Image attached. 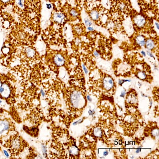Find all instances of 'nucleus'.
I'll return each instance as SVG.
<instances>
[{"instance_id":"12","label":"nucleus","mask_w":159,"mask_h":159,"mask_svg":"<svg viewBox=\"0 0 159 159\" xmlns=\"http://www.w3.org/2000/svg\"><path fill=\"white\" fill-rule=\"evenodd\" d=\"M138 76L139 78H140V79H144V78H145L146 75L144 73H142V72H140L138 74Z\"/></svg>"},{"instance_id":"11","label":"nucleus","mask_w":159,"mask_h":159,"mask_svg":"<svg viewBox=\"0 0 159 159\" xmlns=\"http://www.w3.org/2000/svg\"><path fill=\"white\" fill-rule=\"evenodd\" d=\"M94 134L96 136H97V137H100L102 134L101 130L99 128H97L96 130H95Z\"/></svg>"},{"instance_id":"6","label":"nucleus","mask_w":159,"mask_h":159,"mask_svg":"<svg viewBox=\"0 0 159 159\" xmlns=\"http://www.w3.org/2000/svg\"><path fill=\"white\" fill-rule=\"evenodd\" d=\"M54 18H55V21H57V22L61 23L63 22V21L64 20L65 17H64V15L62 13H58L55 15Z\"/></svg>"},{"instance_id":"9","label":"nucleus","mask_w":159,"mask_h":159,"mask_svg":"<svg viewBox=\"0 0 159 159\" xmlns=\"http://www.w3.org/2000/svg\"><path fill=\"white\" fill-rule=\"evenodd\" d=\"M90 16L92 19L93 20H97L98 19V13L95 10H93L90 13Z\"/></svg>"},{"instance_id":"8","label":"nucleus","mask_w":159,"mask_h":159,"mask_svg":"<svg viewBox=\"0 0 159 159\" xmlns=\"http://www.w3.org/2000/svg\"><path fill=\"white\" fill-rule=\"evenodd\" d=\"M146 45L147 49L150 50H152L155 47V43H154V41L150 39L147 40Z\"/></svg>"},{"instance_id":"22","label":"nucleus","mask_w":159,"mask_h":159,"mask_svg":"<svg viewBox=\"0 0 159 159\" xmlns=\"http://www.w3.org/2000/svg\"><path fill=\"white\" fill-rule=\"evenodd\" d=\"M141 53H142V54L145 57V56H146V53H145V52H144V51H142V52H141Z\"/></svg>"},{"instance_id":"21","label":"nucleus","mask_w":159,"mask_h":159,"mask_svg":"<svg viewBox=\"0 0 159 159\" xmlns=\"http://www.w3.org/2000/svg\"><path fill=\"white\" fill-rule=\"evenodd\" d=\"M94 55H95L96 57H97L99 55L98 54V53H97L96 51H95V53H94Z\"/></svg>"},{"instance_id":"4","label":"nucleus","mask_w":159,"mask_h":159,"mask_svg":"<svg viewBox=\"0 0 159 159\" xmlns=\"http://www.w3.org/2000/svg\"><path fill=\"white\" fill-rule=\"evenodd\" d=\"M135 23L137 25V26L142 27L144 26L145 24V20L144 18L140 15L137 16L134 19Z\"/></svg>"},{"instance_id":"24","label":"nucleus","mask_w":159,"mask_h":159,"mask_svg":"<svg viewBox=\"0 0 159 159\" xmlns=\"http://www.w3.org/2000/svg\"><path fill=\"white\" fill-rule=\"evenodd\" d=\"M155 24L157 27V29H159V24H158V23H156Z\"/></svg>"},{"instance_id":"19","label":"nucleus","mask_w":159,"mask_h":159,"mask_svg":"<svg viewBox=\"0 0 159 159\" xmlns=\"http://www.w3.org/2000/svg\"><path fill=\"white\" fill-rule=\"evenodd\" d=\"M88 31H93V27H88Z\"/></svg>"},{"instance_id":"20","label":"nucleus","mask_w":159,"mask_h":159,"mask_svg":"<svg viewBox=\"0 0 159 159\" xmlns=\"http://www.w3.org/2000/svg\"><path fill=\"white\" fill-rule=\"evenodd\" d=\"M107 155H108V152H107V151H105L104 153H103V155L105 156H106Z\"/></svg>"},{"instance_id":"7","label":"nucleus","mask_w":159,"mask_h":159,"mask_svg":"<svg viewBox=\"0 0 159 159\" xmlns=\"http://www.w3.org/2000/svg\"><path fill=\"white\" fill-rule=\"evenodd\" d=\"M136 40L137 43L141 46H143L145 45V39L144 37L142 35H139L137 37Z\"/></svg>"},{"instance_id":"5","label":"nucleus","mask_w":159,"mask_h":159,"mask_svg":"<svg viewBox=\"0 0 159 159\" xmlns=\"http://www.w3.org/2000/svg\"><path fill=\"white\" fill-rule=\"evenodd\" d=\"M54 62L57 66H60L64 64V59L62 55L58 54L56 55L54 58Z\"/></svg>"},{"instance_id":"25","label":"nucleus","mask_w":159,"mask_h":159,"mask_svg":"<svg viewBox=\"0 0 159 159\" xmlns=\"http://www.w3.org/2000/svg\"><path fill=\"white\" fill-rule=\"evenodd\" d=\"M2 83H1V82L0 80V89H1V86H2Z\"/></svg>"},{"instance_id":"2","label":"nucleus","mask_w":159,"mask_h":159,"mask_svg":"<svg viewBox=\"0 0 159 159\" xmlns=\"http://www.w3.org/2000/svg\"><path fill=\"white\" fill-rule=\"evenodd\" d=\"M11 90L10 87L6 83H4L2 85V86L0 90V94L1 97L4 98H8L10 95Z\"/></svg>"},{"instance_id":"13","label":"nucleus","mask_w":159,"mask_h":159,"mask_svg":"<svg viewBox=\"0 0 159 159\" xmlns=\"http://www.w3.org/2000/svg\"><path fill=\"white\" fill-rule=\"evenodd\" d=\"M27 53L28 54V55L30 56V57H31L32 56L34 55V51H33L32 50H31V49H28L27 51Z\"/></svg>"},{"instance_id":"15","label":"nucleus","mask_w":159,"mask_h":159,"mask_svg":"<svg viewBox=\"0 0 159 159\" xmlns=\"http://www.w3.org/2000/svg\"><path fill=\"white\" fill-rule=\"evenodd\" d=\"M71 14L72 16L74 17L77 16L78 15V13L77 12V11L75 10H72L71 11Z\"/></svg>"},{"instance_id":"18","label":"nucleus","mask_w":159,"mask_h":159,"mask_svg":"<svg viewBox=\"0 0 159 159\" xmlns=\"http://www.w3.org/2000/svg\"><path fill=\"white\" fill-rule=\"evenodd\" d=\"M83 69L84 70V71H85V73H86V74L87 73H88V70H87V69L86 68V67H85V66L83 65Z\"/></svg>"},{"instance_id":"14","label":"nucleus","mask_w":159,"mask_h":159,"mask_svg":"<svg viewBox=\"0 0 159 159\" xmlns=\"http://www.w3.org/2000/svg\"><path fill=\"white\" fill-rule=\"evenodd\" d=\"M16 3L20 7L22 8L23 6V2L22 0H16Z\"/></svg>"},{"instance_id":"10","label":"nucleus","mask_w":159,"mask_h":159,"mask_svg":"<svg viewBox=\"0 0 159 159\" xmlns=\"http://www.w3.org/2000/svg\"><path fill=\"white\" fill-rule=\"evenodd\" d=\"M11 0H0V4L1 5H6L10 2Z\"/></svg>"},{"instance_id":"23","label":"nucleus","mask_w":159,"mask_h":159,"mask_svg":"<svg viewBox=\"0 0 159 159\" xmlns=\"http://www.w3.org/2000/svg\"><path fill=\"white\" fill-rule=\"evenodd\" d=\"M140 149H138L136 150V153H138L139 152H140Z\"/></svg>"},{"instance_id":"1","label":"nucleus","mask_w":159,"mask_h":159,"mask_svg":"<svg viewBox=\"0 0 159 159\" xmlns=\"http://www.w3.org/2000/svg\"><path fill=\"white\" fill-rule=\"evenodd\" d=\"M10 128V125L6 120H0V136L6 135Z\"/></svg>"},{"instance_id":"3","label":"nucleus","mask_w":159,"mask_h":159,"mask_svg":"<svg viewBox=\"0 0 159 159\" xmlns=\"http://www.w3.org/2000/svg\"><path fill=\"white\" fill-rule=\"evenodd\" d=\"M103 85L107 90H110L112 88L113 86V81L112 79L110 77L105 78L103 81Z\"/></svg>"},{"instance_id":"16","label":"nucleus","mask_w":159,"mask_h":159,"mask_svg":"<svg viewBox=\"0 0 159 159\" xmlns=\"http://www.w3.org/2000/svg\"><path fill=\"white\" fill-rule=\"evenodd\" d=\"M85 24L87 26H89V27L91 26L92 24V22L90 21L88 19L85 20Z\"/></svg>"},{"instance_id":"17","label":"nucleus","mask_w":159,"mask_h":159,"mask_svg":"<svg viewBox=\"0 0 159 159\" xmlns=\"http://www.w3.org/2000/svg\"><path fill=\"white\" fill-rule=\"evenodd\" d=\"M147 54H148V55L150 56V57H154V56L152 55V53H151L150 52V51H147Z\"/></svg>"}]
</instances>
